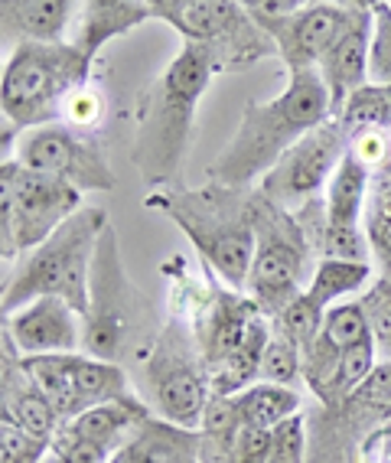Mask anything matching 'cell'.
<instances>
[{"instance_id": "obj_31", "label": "cell", "mask_w": 391, "mask_h": 463, "mask_svg": "<svg viewBox=\"0 0 391 463\" xmlns=\"http://www.w3.org/2000/svg\"><path fill=\"white\" fill-rule=\"evenodd\" d=\"M307 457H310V430H307V414L300 411L271 430L267 463H307Z\"/></svg>"}, {"instance_id": "obj_18", "label": "cell", "mask_w": 391, "mask_h": 463, "mask_svg": "<svg viewBox=\"0 0 391 463\" xmlns=\"http://www.w3.org/2000/svg\"><path fill=\"white\" fill-rule=\"evenodd\" d=\"M372 4L362 10V17L342 33V40L336 43L333 50L320 59V79H323L326 91H330V111L336 115L342 111V105L349 101V95H356L358 89L368 85V52H372Z\"/></svg>"}, {"instance_id": "obj_13", "label": "cell", "mask_w": 391, "mask_h": 463, "mask_svg": "<svg viewBox=\"0 0 391 463\" xmlns=\"http://www.w3.org/2000/svg\"><path fill=\"white\" fill-rule=\"evenodd\" d=\"M346 154H349V141L340 121H326L313 128L303 141L293 144L255 190L284 213H300L307 203L323 196V186L333 180L336 166Z\"/></svg>"}, {"instance_id": "obj_11", "label": "cell", "mask_w": 391, "mask_h": 463, "mask_svg": "<svg viewBox=\"0 0 391 463\" xmlns=\"http://www.w3.org/2000/svg\"><path fill=\"white\" fill-rule=\"evenodd\" d=\"M23 373L36 382V389L56 405L62 424L79 414L92 411L108 402H121L137 392L125 365L92 359L85 353H59V356H20Z\"/></svg>"}, {"instance_id": "obj_25", "label": "cell", "mask_w": 391, "mask_h": 463, "mask_svg": "<svg viewBox=\"0 0 391 463\" xmlns=\"http://www.w3.org/2000/svg\"><path fill=\"white\" fill-rule=\"evenodd\" d=\"M346 141L358 137L366 131H388L391 134V85H372L358 89L356 95H349V101L342 105V111L336 115Z\"/></svg>"}, {"instance_id": "obj_1", "label": "cell", "mask_w": 391, "mask_h": 463, "mask_svg": "<svg viewBox=\"0 0 391 463\" xmlns=\"http://www.w3.org/2000/svg\"><path fill=\"white\" fill-rule=\"evenodd\" d=\"M216 75L200 43H183L176 59L137 95L131 160L154 190H176L196 131V108Z\"/></svg>"}, {"instance_id": "obj_24", "label": "cell", "mask_w": 391, "mask_h": 463, "mask_svg": "<svg viewBox=\"0 0 391 463\" xmlns=\"http://www.w3.org/2000/svg\"><path fill=\"white\" fill-rule=\"evenodd\" d=\"M372 278L368 261H346V258H320L313 265V278L307 284V298L317 307L330 310L333 300L346 298L352 290H362Z\"/></svg>"}, {"instance_id": "obj_16", "label": "cell", "mask_w": 391, "mask_h": 463, "mask_svg": "<svg viewBox=\"0 0 391 463\" xmlns=\"http://www.w3.org/2000/svg\"><path fill=\"white\" fill-rule=\"evenodd\" d=\"M200 434V463H267L271 430L248 428L235 408V395L209 398Z\"/></svg>"}, {"instance_id": "obj_3", "label": "cell", "mask_w": 391, "mask_h": 463, "mask_svg": "<svg viewBox=\"0 0 391 463\" xmlns=\"http://www.w3.org/2000/svg\"><path fill=\"white\" fill-rule=\"evenodd\" d=\"M180 225L190 245L200 251L202 265L222 278L232 290L248 288L255 232H251V190H232L206 180L200 190H154L144 199Z\"/></svg>"}, {"instance_id": "obj_35", "label": "cell", "mask_w": 391, "mask_h": 463, "mask_svg": "<svg viewBox=\"0 0 391 463\" xmlns=\"http://www.w3.org/2000/svg\"><path fill=\"white\" fill-rule=\"evenodd\" d=\"M349 154L362 160L372 174H378V170H385V166L391 164V134L388 131L358 134V137L349 141Z\"/></svg>"}, {"instance_id": "obj_30", "label": "cell", "mask_w": 391, "mask_h": 463, "mask_svg": "<svg viewBox=\"0 0 391 463\" xmlns=\"http://www.w3.org/2000/svg\"><path fill=\"white\" fill-rule=\"evenodd\" d=\"M358 304L366 310L375 346H378L385 363H391V278H378Z\"/></svg>"}, {"instance_id": "obj_34", "label": "cell", "mask_w": 391, "mask_h": 463, "mask_svg": "<svg viewBox=\"0 0 391 463\" xmlns=\"http://www.w3.org/2000/svg\"><path fill=\"white\" fill-rule=\"evenodd\" d=\"M101 115H105V101H101V91L92 89V85H85V89L72 91L62 105V121L59 125H69L75 131H85L92 134L95 128L101 125Z\"/></svg>"}, {"instance_id": "obj_33", "label": "cell", "mask_w": 391, "mask_h": 463, "mask_svg": "<svg viewBox=\"0 0 391 463\" xmlns=\"http://www.w3.org/2000/svg\"><path fill=\"white\" fill-rule=\"evenodd\" d=\"M50 440L36 438L30 430L10 421H0V463H42Z\"/></svg>"}, {"instance_id": "obj_23", "label": "cell", "mask_w": 391, "mask_h": 463, "mask_svg": "<svg viewBox=\"0 0 391 463\" xmlns=\"http://www.w3.org/2000/svg\"><path fill=\"white\" fill-rule=\"evenodd\" d=\"M366 239L378 278H391V164L372 176L366 199Z\"/></svg>"}, {"instance_id": "obj_20", "label": "cell", "mask_w": 391, "mask_h": 463, "mask_svg": "<svg viewBox=\"0 0 391 463\" xmlns=\"http://www.w3.org/2000/svg\"><path fill=\"white\" fill-rule=\"evenodd\" d=\"M144 20H154L150 0L147 4L144 0H88V4L79 7L75 33L69 43L95 62V56L101 52L105 43L125 36L127 30L141 26Z\"/></svg>"}, {"instance_id": "obj_7", "label": "cell", "mask_w": 391, "mask_h": 463, "mask_svg": "<svg viewBox=\"0 0 391 463\" xmlns=\"http://www.w3.org/2000/svg\"><path fill=\"white\" fill-rule=\"evenodd\" d=\"M137 369L147 392V405L157 411V418L186 430L202 428L212 385H209V369L196 333L183 317L170 314Z\"/></svg>"}, {"instance_id": "obj_21", "label": "cell", "mask_w": 391, "mask_h": 463, "mask_svg": "<svg viewBox=\"0 0 391 463\" xmlns=\"http://www.w3.org/2000/svg\"><path fill=\"white\" fill-rule=\"evenodd\" d=\"M200 430L176 428L154 414L134 430V438L117 450L111 463H200Z\"/></svg>"}, {"instance_id": "obj_15", "label": "cell", "mask_w": 391, "mask_h": 463, "mask_svg": "<svg viewBox=\"0 0 391 463\" xmlns=\"http://www.w3.org/2000/svg\"><path fill=\"white\" fill-rule=\"evenodd\" d=\"M4 333L14 339L20 356H59L82 353V314L59 298H40L17 314L4 317Z\"/></svg>"}, {"instance_id": "obj_22", "label": "cell", "mask_w": 391, "mask_h": 463, "mask_svg": "<svg viewBox=\"0 0 391 463\" xmlns=\"http://www.w3.org/2000/svg\"><path fill=\"white\" fill-rule=\"evenodd\" d=\"M235 408H238V414H242V421L248 428L275 430L277 424L303 411V398H300L297 389H287V385L255 382L242 395H235Z\"/></svg>"}, {"instance_id": "obj_10", "label": "cell", "mask_w": 391, "mask_h": 463, "mask_svg": "<svg viewBox=\"0 0 391 463\" xmlns=\"http://www.w3.org/2000/svg\"><path fill=\"white\" fill-rule=\"evenodd\" d=\"M82 209V193L52 176L33 174L14 157L0 164V255L4 261L40 249Z\"/></svg>"}, {"instance_id": "obj_9", "label": "cell", "mask_w": 391, "mask_h": 463, "mask_svg": "<svg viewBox=\"0 0 391 463\" xmlns=\"http://www.w3.org/2000/svg\"><path fill=\"white\" fill-rule=\"evenodd\" d=\"M150 14L173 26L183 43H200L216 72H242L277 56L275 40L238 0H150Z\"/></svg>"}, {"instance_id": "obj_32", "label": "cell", "mask_w": 391, "mask_h": 463, "mask_svg": "<svg viewBox=\"0 0 391 463\" xmlns=\"http://www.w3.org/2000/svg\"><path fill=\"white\" fill-rule=\"evenodd\" d=\"M372 52H368V79L372 85H391V4H372Z\"/></svg>"}, {"instance_id": "obj_14", "label": "cell", "mask_w": 391, "mask_h": 463, "mask_svg": "<svg viewBox=\"0 0 391 463\" xmlns=\"http://www.w3.org/2000/svg\"><path fill=\"white\" fill-rule=\"evenodd\" d=\"M366 7L368 4H362V0H352V4L349 0L346 4H307L297 17L284 20L275 30H267L287 75L317 69L320 59L342 40V33L362 17Z\"/></svg>"}, {"instance_id": "obj_2", "label": "cell", "mask_w": 391, "mask_h": 463, "mask_svg": "<svg viewBox=\"0 0 391 463\" xmlns=\"http://www.w3.org/2000/svg\"><path fill=\"white\" fill-rule=\"evenodd\" d=\"M326 121H333V111L317 69L287 75V89L281 95L245 105L235 137L209 164V180L232 190H255L293 144Z\"/></svg>"}, {"instance_id": "obj_28", "label": "cell", "mask_w": 391, "mask_h": 463, "mask_svg": "<svg viewBox=\"0 0 391 463\" xmlns=\"http://www.w3.org/2000/svg\"><path fill=\"white\" fill-rule=\"evenodd\" d=\"M323 320H326V310L313 304V300L307 298V290H303L293 304L284 307L281 317L275 320V326L287 339H293V346H297L300 356H303V353L317 343L320 333H323Z\"/></svg>"}, {"instance_id": "obj_4", "label": "cell", "mask_w": 391, "mask_h": 463, "mask_svg": "<svg viewBox=\"0 0 391 463\" xmlns=\"http://www.w3.org/2000/svg\"><path fill=\"white\" fill-rule=\"evenodd\" d=\"M163 323L157 320L150 298L127 278L117 232L108 222L101 232L98 251L92 265V288H88V314H85L82 353L92 359L125 365L144 363Z\"/></svg>"}, {"instance_id": "obj_27", "label": "cell", "mask_w": 391, "mask_h": 463, "mask_svg": "<svg viewBox=\"0 0 391 463\" xmlns=\"http://www.w3.org/2000/svg\"><path fill=\"white\" fill-rule=\"evenodd\" d=\"M258 382L267 385H287V389H297V382H303V359H300V349L293 346V339H287L275 326V336L267 343L265 356L258 365Z\"/></svg>"}, {"instance_id": "obj_8", "label": "cell", "mask_w": 391, "mask_h": 463, "mask_svg": "<svg viewBox=\"0 0 391 463\" xmlns=\"http://www.w3.org/2000/svg\"><path fill=\"white\" fill-rule=\"evenodd\" d=\"M251 232H255V258L245 290L271 320H277L284 307L307 290L303 278L307 284L313 278L310 271L313 249L297 215L267 203L258 190H251Z\"/></svg>"}, {"instance_id": "obj_17", "label": "cell", "mask_w": 391, "mask_h": 463, "mask_svg": "<svg viewBox=\"0 0 391 463\" xmlns=\"http://www.w3.org/2000/svg\"><path fill=\"white\" fill-rule=\"evenodd\" d=\"M0 421H10L17 428L30 430L36 438L52 440L62 428L56 405L36 389V382L23 373L20 353L14 346V339L4 333V359H0Z\"/></svg>"}, {"instance_id": "obj_5", "label": "cell", "mask_w": 391, "mask_h": 463, "mask_svg": "<svg viewBox=\"0 0 391 463\" xmlns=\"http://www.w3.org/2000/svg\"><path fill=\"white\" fill-rule=\"evenodd\" d=\"M105 229H108V213L101 206H82L40 249L20 258L14 274L4 278V317L17 314L40 298H59L75 307L85 320L95 251Z\"/></svg>"}, {"instance_id": "obj_6", "label": "cell", "mask_w": 391, "mask_h": 463, "mask_svg": "<svg viewBox=\"0 0 391 463\" xmlns=\"http://www.w3.org/2000/svg\"><path fill=\"white\" fill-rule=\"evenodd\" d=\"M92 85V59L72 43H23L4 62L0 108H4V157L10 137L62 121V105L72 91Z\"/></svg>"}, {"instance_id": "obj_29", "label": "cell", "mask_w": 391, "mask_h": 463, "mask_svg": "<svg viewBox=\"0 0 391 463\" xmlns=\"http://www.w3.org/2000/svg\"><path fill=\"white\" fill-rule=\"evenodd\" d=\"M323 333L330 336V343H333L340 353H346V349L372 339V330H368V320H366L362 304L330 307V310H326V320H323Z\"/></svg>"}, {"instance_id": "obj_26", "label": "cell", "mask_w": 391, "mask_h": 463, "mask_svg": "<svg viewBox=\"0 0 391 463\" xmlns=\"http://www.w3.org/2000/svg\"><path fill=\"white\" fill-rule=\"evenodd\" d=\"M121 447L125 444L92 438V434L75 428L72 421H66L59 428L56 438L50 440V450H46L42 463H111Z\"/></svg>"}, {"instance_id": "obj_12", "label": "cell", "mask_w": 391, "mask_h": 463, "mask_svg": "<svg viewBox=\"0 0 391 463\" xmlns=\"http://www.w3.org/2000/svg\"><path fill=\"white\" fill-rule=\"evenodd\" d=\"M14 160L33 174L69 183L79 193H108L117 186V176L111 174L108 154H105L98 137L75 131L69 125H42L20 134Z\"/></svg>"}, {"instance_id": "obj_19", "label": "cell", "mask_w": 391, "mask_h": 463, "mask_svg": "<svg viewBox=\"0 0 391 463\" xmlns=\"http://www.w3.org/2000/svg\"><path fill=\"white\" fill-rule=\"evenodd\" d=\"M75 0H4L0 4V40L7 46L23 43H66V30L79 17Z\"/></svg>"}, {"instance_id": "obj_36", "label": "cell", "mask_w": 391, "mask_h": 463, "mask_svg": "<svg viewBox=\"0 0 391 463\" xmlns=\"http://www.w3.org/2000/svg\"><path fill=\"white\" fill-rule=\"evenodd\" d=\"M358 463H391V421L378 428L362 440L358 447Z\"/></svg>"}]
</instances>
